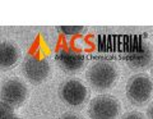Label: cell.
Instances as JSON below:
<instances>
[{"label":"cell","mask_w":153,"mask_h":119,"mask_svg":"<svg viewBox=\"0 0 153 119\" xmlns=\"http://www.w3.org/2000/svg\"><path fill=\"white\" fill-rule=\"evenodd\" d=\"M14 117V109L0 100V119H10Z\"/></svg>","instance_id":"11"},{"label":"cell","mask_w":153,"mask_h":119,"mask_svg":"<svg viewBox=\"0 0 153 119\" xmlns=\"http://www.w3.org/2000/svg\"><path fill=\"white\" fill-rule=\"evenodd\" d=\"M152 79L146 74H135L126 83V97L134 105H144L152 97Z\"/></svg>","instance_id":"2"},{"label":"cell","mask_w":153,"mask_h":119,"mask_svg":"<svg viewBox=\"0 0 153 119\" xmlns=\"http://www.w3.org/2000/svg\"><path fill=\"white\" fill-rule=\"evenodd\" d=\"M153 53L149 42L142 41L130 46L125 53V61L128 67L134 70L148 69L152 64Z\"/></svg>","instance_id":"5"},{"label":"cell","mask_w":153,"mask_h":119,"mask_svg":"<svg viewBox=\"0 0 153 119\" xmlns=\"http://www.w3.org/2000/svg\"><path fill=\"white\" fill-rule=\"evenodd\" d=\"M85 55L79 50L75 49H59L57 53L55 54V61L59 65L61 70H64L65 73L74 74L79 72L80 69L85 65Z\"/></svg>","instance_id":"8"},{"label":"cell","mask_w":153,"mask_h":119,"mask_svg":"<svg viewBox=\"0 0 153 119\" xmlns=\"http://www.w3.org/2000/svg\"><path fill=\"white\" fill-rule=\"evenodd\" d=\"M59 119H83V118L79 117L78 114H74V113H66L64 115H61Z\"/></svg>","instance_id":"13"},{"label":"cell","mask_w":153,"mask_h":119,"mask_svg":"<svg viewBox=\"0 0 153 119\" xmlns=\"http://www.w3.org/2000/svg\"><path fill=\"white\" fill-rule=\"evenodd\" d=\"M28 96L27 85L21 79H7L0 87V100L12 108H17L25 104Z\"/></svg>","instance_id":"6"},{"label":"cell","mask_w":153,"mask_h":119,"mask_svg":"<svg viewBox=\"0 0 153 119\" xmlns=\"http://www.w3.org/2000/svg\"><path fill=\"white\" fill-rule=\"evenodd\" d=\"M60 99L69 106H80L88 97V90L79 79H66L60 85Z\"/></svg>","instance_id":"7"},{"label":"cell","mask_w":153,"mask_h":119,"mask_svg":"<svg viewBox=\"0 0 153 119\" xmlns=\"http://www.w3.org/2000/svg\"><path fill=\"white\" fill-rule=\"evenodd\" d=\"M10 119H23L22 117H18V115H14V117H12Z\"/></svg>","instance_id":"15"},{"label":"cell","mask_w":153,"mask_h":119,"mask_svg":"<svg viewBox=\"0 0 153 119\" xmlns=\"http://www.w3.org/2000/svg\"><path fill=\"white\" fill-rule=\"evenodd\" d=\"M21 58L18 46L10 41H0V70H9L17 65Z\"/></svg>","instance_id":"9"},{"label":"cell","mask_w":153,"mask_h":119,"mask_svg":"<svg viewBox=\"0 0 153 119\" xmlns=\"http://www.w3.org/2000/svg\"><path fill=\"white\" fill-rule=\"evenodd\" d=\"M85 77L91 86L96 91H106L111 88L117 81V68L110 60H97L92 63L85 73Z\"/></svg>","instance_id":"1"},{"label":"cell","mask_w":153,"mask_h":119,"mask_svg":"<svg viewBox=\"0 0 153 119\" xmlns=\"http://www.w3.org/2000/svg\"><path fill=\"white\" fill-rule=\"evenodd\" d=\"M22 70L26 79L31 83H42L50 74V64L47 59L40 58L37 55H27L22 64Z\"/></svg>","instance_id":"4"},{"label":"cell","mask_w":153,"mask_h":119,"mask_svg":"<svg viewBox=\"0 0 153 119\" xmlns=\"http://www.w3.org/2000/svg\"><path fill=\"white\" fill-rule=\"evenodd\" d=\"M152 109H153V105L148 106V117H147V119H152Z\"/></svg>","instance_id":"14"},{"label":"cell","mask_w":153,"mask_h":119,"mask_svg":"<svg viewBox=\"0 0 153 119\" xmlns=\"http://www.w3.org/2000/svg\"><path fill=\"white\" fill-rule=\"evenodd\" d=\"M121 119H146V117L139 112H130L126 113L125 115H123Z\"/></svg>","instance_id":"12"},{"label":"cell","mask_w":153,"mask_h":119,"mask_svg":"<svg viewBox=\"0 0 153 119\" xmlns=\"http://www.w3.org/2000/svg\"><path fill=\"white\" fill-rule=\"evenodd\" d=\"M120 114V103L111 95H98L88 106L91 119H116Z\"/></svg>","instance_id":"3"},{"label":"cell","mask_w":153,"mask_h":119,"mask_svg":"<svg viewBox=\"0 0 153 119\" xmlns=\"http://www.w3.org/2000/svg\"><path fill=\"white\" fill-rule=\"evenodd\" d=\"M84 26H59L57 27V31L60 33H63L65 36H78L80 33L85 32Z\"/></svg>","instance_id":"10"}]
</instances>
